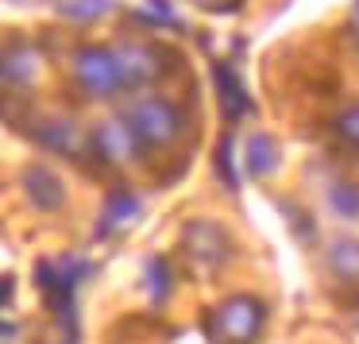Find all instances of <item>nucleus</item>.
Here are the masks:
<instances>
[{
	"label": "nucleus",
	"instance_id": "nucleus-1",
	"mask_svg": "<svg viewBox=\"0 0 359 344\" xmlns=\"http://www.w3.org/2000/svg\"><path fill=\"white\" fill-rule=\"evenodd\" d=\"M120 120L128 124V132L135 135V143H140L143 151L174 147V143L186 135V117H182V109L174 101H166V97H155V93L135 97Z\"/></svg>",
	"mask_w": 359,
	"mask_h": 344
},
{
	"label": "nucleus",
	"instance_id": "nucleus-2",
	"mask_svg": "<svg viewBox=\"0 0 359 344\" xmlns=\"http://www.w3.org/2000/svg\"><path fill=\"white\" fill-rule=\"evenodd\" d=\"M263 317H266V305L255 294H232L212 310L209 333L220 344H251L263 329Z\"/></svg>",
	"mask_w": 359,
	"mask_h": 344
},
{
	"label": "nucleus",
	"instance_id": "nucleus-3",
	"mask_svg": "<svg viewBox=\"0 0 359 344\" xmlns=\"http://www.w3.org/2000/svg\"><path fill=\"white\" fill-rule=\"evenodd\" d=\"M70 70H74V81H78L93 101H112V97L128 93L124 74H120V62H116V51L112 47H81V51H74Z\"/></svg>",
	"mask_w": 359,
	"mask_h": 344
},
{
	"label": "nucleus",
	"instance_id": "nucleus-4",
	"mask_svg": "<svg viewBox=\"0 0 359 344\" xmlns=\"http://www.w3.org/2000/svg\"><path fill=\"white\" fill-rule=\"evenodd\" d=\"M182 251H186L197 267H205V271H217V267H224L228 259L236 256L228 228L212 217L186 220V228H182Z\"/></svg>",
	"mask_w": 359,
	"mask_h": 344
},
{
	"label": "nucleus",
	"instance_id": "nucleus-5",
	"mask_svg": "<svg viewBox=\"0 0 359 344\" xmlns=\"http://www.w3.org/2000/svg\"><path fill=\"white\" fill-rule=\"evenodd\" d=\"M20 190H24V197L39 213H62L66 209V197H70L62 174L50 171L47 163H27L24 171H20Z\"/></svg>",
	"mask_w": 359,
	"mask_h": 344
},
{
	"label": "nucleus",
	"instance_id": "nucleus-6",
	"mask_svg": "<svg viewBox=\"0 0 359 344\" xmlns=\"http://www.w3.org/2000/svg\"><path fill=\"white\" fill-rule=\"evenodd\" d=\"M116 51V62H120V74H124V89H143L151 81L163 78V51L151 47V43H120Z\"/></svg>",
	"mask_w": 359,
	"mask_h": 344
},
{
	"label": "nucleus",
	"instance_id": "nucleus-7",
	"mask_svg": "<svg viewBox=\"0 0 359 344\" xmlns=\"http://www.w3.org/2000/svg\"><path fill=\"white\" fill-rule=\"evenodd\" d=\"M89 147H93L97 155L104 159V163H112V166H128V163H135V159H140V151H143L120 117L101 120V124L93 128V135H89Z\"/></svg>",
	"mask_w": 359,
	"mask_h": 344
},
{
	"label": "nucleus",
	"instance_id": "nucleus-8",
	"mask_svg": "<svg viewBox=\"0 0 359 344\" xmlns=\"http://www.w3.org/2000/svg\"><path fill=\"white\" fill-rule=\"evenodd\" d=\"M35 140H39L47 151H55V155H70V159L86 155V147H89L86 132H81L78 120H70V117L39 120V124H35Z\"/></svg>",
	"mask_w": 359,
	"mask_h": 344
},
{
	"label": "nucleus",
	"instance_id": "nucleus-9",
	"mask_svg": "<svg viewBox=\"0 0 359 344\" xmlns=\"http://www.w3.org/2000/svg\"><path fill=\"white\" fill-rule=\"evenodd\" d=\"M143 213V201L132 194V190H116V194H109V201H104V213H101V228L97 232L101 236H112L120 232V228L135 225Z\"/></svg>",
	"mask_w": 359,
	"mask_h": 344
},
{
	"label": "nucleus",
	"instance_id": "nucleus-10",
	"mask_svg": "<svg viewBox=\"0 0 359 344\" xmlns=\"http://www.w3.org/2000/svg\"><path fill=\"white\" fill-rule=\"evenodd\" d=\"M39 78V55L32 47L0 51V81L4 86H32Z\"/></svg>",
	"mask_w": 359,
	"mask_h": 344
},
{
	"label": "nucleus",
	"instance_id": "nucleus-11",
	"mask_svg": "<svg viewBox=\"0 0 359 344\" xmlns=\"http://www.w3.org/2000/svg\"><path fill=\"white\" fill-rule=\"evenodd\" d=\"M328 271L340 282H359V240L355 236H336L328 244Z\"/></svg>",
	"mask_w": 359,
	"mask_h": 344
},
{
	"label": "nucleus",
	"instance_id": "nucleus-12",
	"mask_svg": "<svg viewBox=\"0 0 359 344\" xmlns=\"http://www.w3.org/2000/svg\"><path fill=\"white\" fill-rule=\"evenodd\" d=\"M212 78H217V89H220V105H224V117H228V120H240V117H248L251 101H248V93H243L240 78H236V74L228 70L224 62H217V70H212Z\"/></svg>",
	"mask_w": 359,
	"mask_h": 344
},
{
	"label": "nucleus",
	"instance_id": "nucleus-13",
	"mask_svg": "<svg viewBox=\"0 0 359 344\" xmlns=\"http://www.w3.org/2000/svg\"><path fill=\"white\" fill-rule=\"evenodd\" d=\"M274 171H278V143H274L266 132L251 135V143H248V174L251 178H271Z\"/></svg>",
	"mask_w": 359,
	"mask_h": 344
},
{
	"label": "nucleus",
	"instance_id": "nucleus-14",
	"mask_svg": "<svg viewBox=\"0 0 359 344\" xmlns=\"http://www.w3.org/2000/svg\"><path fill=\"white\" fill-rule=\"evenodd\" d=\"M143 282H147V294L155 302H166L170 298V282H174V271L163 256H151L147 267H143Z\"/></svg>",
	"mask_w": 359,
	"mask_h": 344
},
{
	"label": "nucleus",
	"instance_id": "nucleus-15",
	"mask_svg": "<svg viewBox=\"0 0 359 344\" xmlns=\"http://www.w3.org/2000/svg\"><path fill=\"white\" fill-rule=\"evenodd\" d=\"M328 209L344 220H359V182H336L328 190Z\"/></svg>",
	"mask_w": 359,
	"mask_h": 344
},
{
	"label": "nucleus",
	"instance_id": "nucleus-16",
	"mask_svg": "<svg viewBox=\"0 0 359 344\" xmlns=\"http://www.w3.org/2000/svg\"><path fill=\"white\" fill-rule=\"evenodd\" d=\"M109 8H112V0H62V4H58V12H62L66 20H81V24L101 20Z\"/></svg>",
	"mask_w": 359,
	"mask_h": 344
},
{
	"label": "nucleus",
	"instance_id": "nucleus-17",
	"mask_svg": "<svg viewBox=\"0 0 359 344\" xmlns=\"http://www.w3.org/2000/svg\"><path fill=\"white\" fill-rule=\"evenodd\" d=\"M332 128H336V135H340L344 143L359 147V105H355V109H348V112H340Z\"/></svg>",
	"mask_w": 359,
	"mask_h": 344
},
{
	"label": "nucleus",
	"instance_id": "nucleus-18",
	"mask_svg": "<svg viewBox=\"0 0 359 344\" xmlns=\"http://www.w3.org/2000/svg\"><path fill=\"white\" fill-rule=\"evenodd\" d=\"M197 8H232V0H194Z\"/></svg>",
	"mask_w": 359,
	"mask_h": 344
},
{
	"label": "nucleus",
	"instance_id": "nucleus-19",
	"mask_svg": "<svg viewBox=\"0 0 359 344\" xmlns=\"http://www.w3.org/2000/svg\"><path fill=\"white\" fill-rule=\"evenodd\" d=\"M0 336H12V329H8V325H0Z\"/></svg>",
	"mask_w": 359,
	"mask_h": 344
}]
</instances>
